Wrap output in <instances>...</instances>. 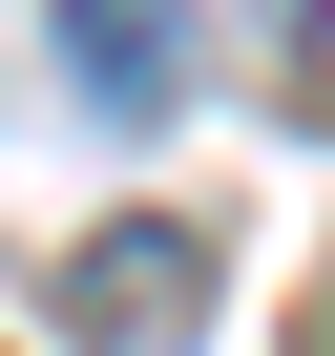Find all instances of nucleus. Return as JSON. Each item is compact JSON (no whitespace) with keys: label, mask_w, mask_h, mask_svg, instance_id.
Returning a JSON list of instances; mask_svg holds the SVG:
<instances>
[{"label":"nucleus","mask_w":335,"mask_h":356,"mask_svg":"<svg viewBox=\"0 0 335 356\" xmlns=\"http://www.w3.org/2000/svg\"><path fill=\"white\" fill-rule=\"evenodd\" d=\"M63 63H84V105L168 126V84H189V0H63Z\"/></svg>","instance_id":"nucleus-2"},{"label":"nucleus","mask_w":335,"mask_h":356,"mask_svg":"<svg viewBox=\"0 0 335 356\" xmlns=\"http://www.w3.org/2000/svg\"><path fill=\"white\" fill-rule=\"evenodd\" d=\"M314 356H335V314H314Z\"/></svg>","instance_id":"nucleus-4"},{"label":"nucleus","mask_w":335,"mask_h":356,"mask_svg":"<svg viewBox=\"0 0 335 356\" xmlns=\"http://www.w3.org/2000/svg\"><path fill=\"white\" fill-rule=\"evenodd\" d=\"M252 42L293 63V105H335V0H252Z\"/></svg>","instance_id":"nucleus-3"},{"label":"nucleus","mask_w":335,"mask_h":356,"mask_svg":"<svg viewBox=\"0 0 335 356\" xmlns=\"http://www.w3.org/2000/svg\"><path fill=\"white\" fill-rule=\"evenodd\" d=\"M189 314H210L189 231H84L63 252V335H105V356H189Z\"/></svg>","instance_id":"nucleus-1"}]
</instances>
